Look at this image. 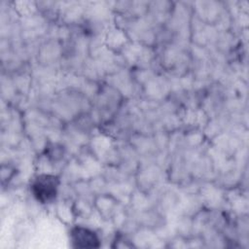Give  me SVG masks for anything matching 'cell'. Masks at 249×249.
<instances>
[{"label":"cell","instance_id":"1","mask_svg":"<svg viewBox=\"0 0 249 249\" xmlns=\"http://www.w3.org/2000/svg\"><path fill=\"white\" fill-rule=\"evenodd\" d=\"M60 180L58 176L51 173L38 174L30 184V193L40 203L53 202L58 194Z\"/></svg>","mask_w":249,"mask_h":249},{"label":"cell","instance_id":"2","mask_svg":"<svg viewBox=\"0 0 249 249\" xmlns=\"http://www.w3.org/2000/svg\"><path fill=\"white\" fill-rule=\"evenodd\" d=\"M70 240L76 248H93L100 245V238L94 230L85 226H75L70 231Z\"/></svg>","mask_w":249,"mask_h":249}]
</instances>
